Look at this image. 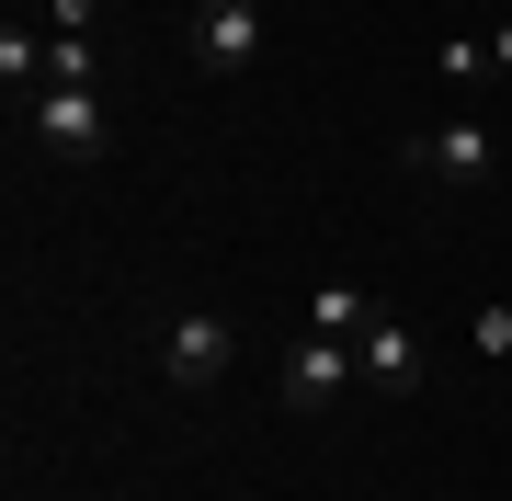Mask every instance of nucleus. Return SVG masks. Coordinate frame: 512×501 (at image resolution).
Instances as JSON below:
<instances>
[{"label":"nucleus","mask_w":512,"mask_h":501,"mask_svg":"<svg viewBox=\"0 0 512 501\" xmlns=\"http://www.w3.org/2000/svg\"><path fill=\"white\" fill-rule=\"evenodd\" d=\"M410 171H421L433 194H490V183H501V137L478 126V114H444V126L410 137Z\"/></svg>","instance_id":"f257e3e1"},{"label":"nucleus","mask_w":512,"mask_h":501,"mask_svg":"<svg viewBox=\"0 0 512 501\" xmlns=\"http://www.w3.org/2000/svg\"><path fill=\"white\" fill-rule=\"evenodd\" d=\"M23 126H35V149H57V160H103V137H114L103 80H46V92L23 103Z\"/></svg>","instance_id":"f03ea898"},{"label":"nucleus","mask_w":512,"mask_h":501,"mask_svg":"<svg viewBox=\"0 0 512 501\" xmlns=\"http://www.w3.org/2000/svg\"><path fill=\"white\" fill-rule=\"evenodd\" d=\"M228 353H239V331H228L217 308H183V319H160V376H171L183 399H205V388H217V376H228Z\"/></svg>","instance_id":"7ed1b4c3"},{"label":"nucleus","mask_w":512,"mask_h":501,"mask_svg":"<svg viewBox=\"0 0 512 501\" xmlns=\"http://www.w3.org/2000/svg\"><path fill=\"white\" fill-rule=\"evenodd\" d=\"M194 57H205L217 80L262 69V0H194Z\"/></svg>","instance_id":"20e7f679"},{"label":"nucleus","mask_w":512,"mask_h":501,"mask_svg":"<svg viewBox=\"0 0 512 501\" xmlns=\"http://www.w3.org/2000/svg\"><path fill=\"white\" fill-rule=\"evenodd\" d=\"M353 388H365V365H353V342H319V331H308V342L285 353V399H296V410H342Z\"/></svg>","instance_id":"39448f33"},{"label":"nucleus","mask_w":512,"mask_h":501,"mask_svg":"<svg viewBox=\"0 0 512 501\" xmlns=\"http://www.w3.org/2000/svg\"><path fill=\"white\" fill-rule=\"evenodd\" d=\"M353 365H365V388H376V399H410V388H421V342H410L387 308H376V331L353 342Z\"/></svg>","instance_id":"423d86ee"},{"label":"nucleus","mask_w":512,"mask_h":501,"mask_svg":"<svg viewBox=\"0 0 512 501\" xmlns=\"http://www.w3.org/2000/svg\"><path fill=\"white\" fill-rule=\"evenodd\" d=\"M0 92H12V114L35 103V92H46V35H35V23H23V12L0 23Z\"/></svg>","instance_id":"0eeeda50"},{"label":"nucleus","mask_w":512,"mask_h":501,"mask_svg":"<svg viewBox=\"0 0 512 501\" xmlns=\"http://www.w3.org/2000/svg\"><path fill=\"white\" fill-rule=\"evenodd\" d=\"M308 331L319 342H365L376 331V297H365V285H319V297H308Z\"/></svg>","instance_id":"6e6552de"},{"label":"nucleus","mask_w":512,"mask_h":501,"mask_svg":"<svg viewBox=\"0 0 512 501\" xmlns=\"http://www.w3.org/2000/svg\"><path fill=\"white\" fill-rule=\"evenodd\" d=\"M433 69L456 80V92H490V46H478V35H444V57H433Z\"/></svg>","instance_id":"1a4fd4ad"},{"label":"nucleus","mask_w":512,"mask_h":501,"mask_svg":"<svg viewBox=\"0 0 512 501\" xmlns=\"http://www.w3.org/2000/svg\"><path fill=\"white\" fill-rule=\"evenodd\" d=\"M46 80H103V57H92V35H46Z\"/></svg>","instance_id":"9d476101"},{"label":"nucleus","mask_w":512,"mask_h":501,"mask_svg":"<svg viewBox=\"0 0 512 501\" xmlns=\"http://www.w3.org/2000/svg\"><path fill=\"white\" fill-rule=\"evenodd\" d=\"M478 353H490V365L512 353V297H490V308H478Z\"/></svg>","instance_id":"9b49d317"},{"label":"nucleus","mask_w":512,"mask_h":501,"mask_svg":"<svg viewBox=\"0 0 512 501\" xmlns=\"http://www.w3.org/2000/svg\"><path fill=\"white\" fill-rule=\"evenodd\" d=\"M46 23L57 35H92V0H46Z\"/></svg>","instance_id":"f8f14e48"},{"label":"nucleus","mask_w":512,"mask_h":501,"mask_svg":"<svg viewBox=\"0 0 512 501\" xmlns=\"http://www.w3.org/2000/svg\"><path fill=\"white\" fill-rule=\"evenodd\" d=\"M490 80H512V23H501V35H490Z\"/></svg>","instance_id":"ddd939ff"}]
</instances>
